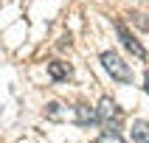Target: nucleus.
<instances>
[{
  "instance_id": "obj_7",
  "label": "nucleus",
  "mask_w": 149,
  "mask_h": 143,
  "mask_svg": "<svg viewBox=\"0 0 149 143\" xmlns=\"http://www.w3.org/2000/svg\"><path fill=\"white\" fill-rule=\"evenodd\" d=\"M45 118H51V121H59V118H62V104H56V101L45 104Z\"/></svg>"
},
{
  "instance_id": "obj_6",
  "label": "nucleus",
  "mask_w": 149,
  "mask_h": 143,
  "mask_svg": "<svg viewBox=\"0 0 149 143\" xmlns=\"http://www.w3.org/2000/svg\"><path fill=\"white\" fill-rule=\"evenodd\" d=\"M130 137H132V143H149V124L146 121H135L130 126Z\"/></svg>"
},
{
  "instance_id": "obj_5",
  "label": "nucleus",
  "mask_w": 149,
  "mask_h": 143,
  "mask_svg": "<svg viewBox=\"0 0 149 143\" xmlns=\"http://www.w3.org/2000/svg\"><path fill=\"white\" fill-rule=\"evenodd\" d=\"M48 76L54 82H68V79H73V67L62 59H54V62H48Z\"/></svg>"
},
{
  "instance_id": "obj_4",
  "label": "nucleus",
  "mask_w": 149,
  "mask_h": 143,
  "mask_svg": "<svg viewBox=\"0 0 149 143\" xmlns=\"http://www.w3.org/2000/svg\"><path fill=\"white\" fill-rule=\"evenodd\" d=\"M73 118L79 126H96L99 124V109L90 104H76L73 107Z\"/></svg>"
},
{
  "instance_id": "obj_9",
  "label": "nucleus",
  "mask_w": 149,
  "mask_h": 143,
  "mask_svg": "<svg viewBox=\"0 0 149 143\" xmlns=\"http://www.w3.org/2000/svg\"><path fill=\"white\" fill-rule=\"evenodd\" d=\"M143 87H146V93H149V70H146V76H143Z\"/></svg>"
},
{
  "instance_id": "obj_2",
  "label": "nucleus",
  "mask_w": 149,
  "mask_h": 143,
  "mask_svg": "<svg viewBox=\"0 0 149 143\" xmlns=\"http://www.w3.org/2000/svg\"><path fill=\"white\" fill-rule=\"evenodd\" d=\"M99 59H101V65H104V70L113 76V82H118V84H130V82H132V70H130V65L118 56L116 50H104Z\"/></svg>"
},
{
  "instance_id": "obj_8",
  "label": "nucleus",
  "mask_w": 149,
  "mask_h": 143,
  "mask_svg": "<svg viewBox=\"0 0 149 143\" xmlns=\"http://www.w3.org/2000/svg\"><path fill=\"white\" fill-rule=\"evenodd\" d=\"M96 143H127V140H124V137H121L118 132H104Z\"/></svg>"
},
{
  "instance_id": "obj_3",
  "label": "nucleus",
  "mask_w": 149,
  "mask_h": 143,
  "mask_svg": "<svg viewBox=\"0 0 149 143\" xmlns=\"http://www.w3.org/2000/svg\"><path fill=\"white\" fill-rule=\"evenodd\" d=\"M116 31H118V39H121V45H124L132 56H138V59H146V50H143V45H141V39H135V34L127 28V23L124 20H116Z\"/></svg>"
},
{
  "instance_id": "obj_1",
  "label": "nucleus",
  "mask_w": 149,
  "mask_h": 143,
  "mask_svg": "<svg viewBox=\"0 0 149 143\" xmlns=\"http://www.w3.org/2000/svg\"><path fill=\"white\" fill-rule=\"evenodd\" d=\"M96 109H99V126L104 129V132H118V129H121V124H124V112H121V107H118L110 95H104Z\"/></svg>"
}]
</instances>
